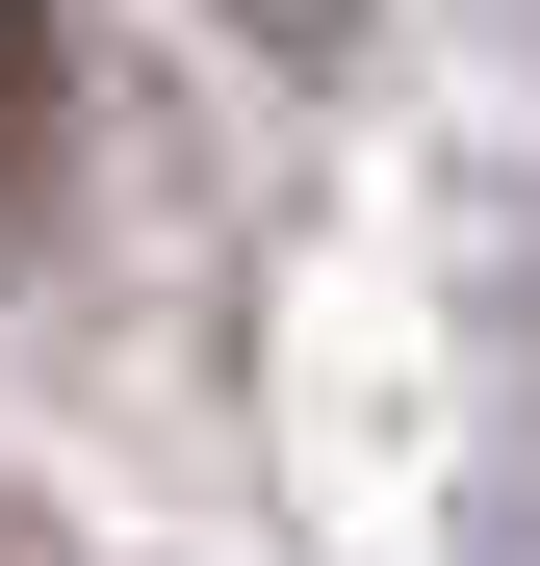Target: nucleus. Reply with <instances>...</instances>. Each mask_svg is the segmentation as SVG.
<instances>
[{"label": "nucleus", "mask_w": 540, "mask_h": 566, "mask_svg": "<svg viewBox=\"0 0 540 566\" xmlns=\"http://www.w3.org/2000/svg\"><path fill=\"white\" fill-rule=\"evenodd\" d=\"M77 129V52H52V0H0V232H27V180Z\"/></svg>", "instance_id": "obj_1"}]
</instances>
